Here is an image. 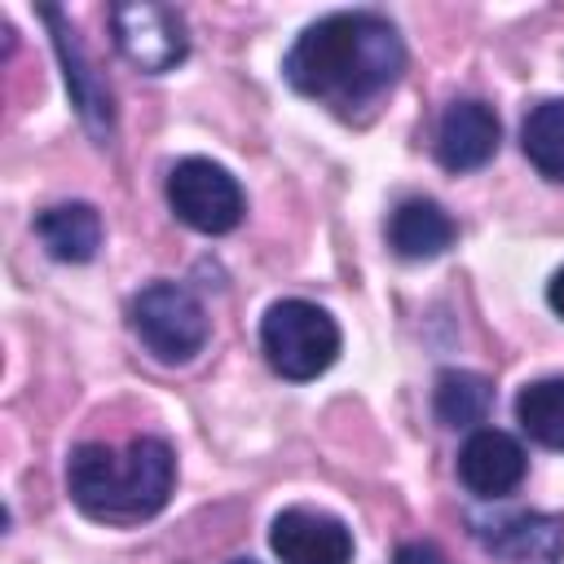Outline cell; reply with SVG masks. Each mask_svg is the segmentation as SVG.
<instances>
[{"instance_id": "6da1fadb", "label": "cell", "mask_w": 564, "mask_h": 564, "mask_svg": "<svg viewBox=\"0 0 564 564\" xmlns=\"http://www.w3.org/2000/svg\"><path fill=\"white\" fill-rule=\"evenodd\" d=\"M286 84L330 110H357L388 93L405 70V44L383 13H326L291 44Z\"/></svg>"}, {"instance_id": "7a4b0ae2", "label": "cell", "mask_w": 564, "mask_h": 564, "mask_svg": "<svg viewBox=\"0 0 564 564\" xmlns=\"http://www.w3.org/2000/svg\"><path fill=\"white\" fill-rule=\"evenodd\" d=\"M176 480V458L167 441L137 436L123 449L110 445H75L66 458V489L75 507L106 524H137L163 511Z\"/></svg>"}, {"instance_id": "3957f363", "label": "cell", "mask_w": 564, "mask_h": 564, "mask_svg": "<svg viewBox=\"0 0 564 564\" xmlns=\"http://www.w3.org/2000/svg\"><path fill=\"white\" fill-rule=\"evenodd\" d=\"M260 348L282 379H317L339 357V326L308 300H278L260 322Z\"/></svg>"}, {"instance_id": "277c9868", "label": "cell", "mask_w": 564, "mask_h": 564, "mask_svg": "<svg viewBox=\"0 0 564 564\" xmlns=\"http://www.w3.org/2000/svg\"><path fill=\"white\" fill-rule=\"evenodd\" d=\"M132 330L159 361H189L207 344V313L181 282H150L132 295Z\"/></svg>"}, {"instance_id": "5b68a950", "label": "cell", "mask_w": 564, "mask_h": 564, "mask_svg": "<svg viewBox=\"0 0 564 564\" xmlns=\"http://www.w3.org/2000/svg\"><path fill=\"white\" fill-rule=\"evenodd\" d=\"M167 203L198 234H229L247 212L242 185L212 159H181L167 172Z\"/></svg>"}, {"instance_id": "8992f818", "label": "cell", "mask_w": 564, "mask_h": 564, "mask_svg": "<svg viewBox=\"0 0 564 564\" xmlns=\"http://www.w3.org/2000/svg\"><path fill=\"white\" fill-rule=\"evenodd\" d=\"M110 31H115L119 53H123L137 70H145V75H163V70L181 66L185 53H189L185 22H181V13L167 9V4H150V0L115 4V9H110Z\"/></svg>"}, {"instance_id": "52a82bcc", "label": "cell", "mask_w": 564, "mask_h": 564, "mask_svg": "<svg viewBox=\"0 0 564 564\" xmlns=\"http://www.w3.org/2000/svg\"><path fill=\"white\" fill-rule=\"evenodd\" d=\"M269 546L282 564H348L352 560L348 524L313 507H286L273 520Z\"/></svg>"}, {"instance_id": "ba28073f", "label": "cell", "mask_w": 564, "mask_h": 564, "mask_svg": "<svg viewBox=\"0 0 564 564\" xmlns=\"http://www.w3.org/2000/svg\"><path fill=\"white\" fill-rule=\"evenodd\" d=\"M529 471V458L516 436L498 427H476L458 449V480L476 498H507Z\"/></svg>"}, {"instance_id": "9c48e42d", "label": "cell", "mask_w": 564, "mask_h": 564, "mask_svg": "<svg viewBox=\"0 0 564 564\" xmlns=\"http://www.w3.org/2000/svg\"><path fill=\"white\" fill-rule=\"evenodd\" d=\"M40 18L53 26V48H57V62H62V75H66V88H70V101L84 119V128L106 141L110 128H115V110H110V88L101 84V75L93 70V62L84 57L75 31L66 26V18L57 9H40Z\"/></svg>"}, {"instance_id": "30bf717a", "label": "cell", "mask_w": 564, "mask_h": 564, "mask_svg": "<svg viewBox=\"0 0 564 564\" xmlns=\"http://www.w3.org/2000/svg\"><path fill=\"white\" fill-rule=\"evenodd\" d=\"M498 137H502V123H498L494 106L471 101V97L454 101L441 115V128H436V159L449 172H476L494 159Z\"/></svg>"}, {"instance_id": "8fae6325", "label": "cell", "mask_w": 564, "mask_h": 564, "mask_svg": "<svg viewBox=\"0 0 564 564\" xmlns=\"http://www.w3.org/2000/svg\"><path fill=\"white\" fill-rule=\"evenodd\" d=\"M489 555L507 564H560L564 560V520L542 511H516L480 529Z\"/></svg>"}, {"instance_id": "7c38bea8", "label": "cell", "mask_w": 564, "mask_h": 564, "mask_svg": "<svg viewBox=\"0 0 564 564\" xmlns=\"http://www.w3.org/2000/svg\"><path fill=\"white\" fill-rule=\"evenodd\" d=\"M454 238H458L454 216L432 198H405L388 216V247L401 260H436L441 251L454 247Z\"/></svg>"}, {"instance_id": "4fadbf2b", "label": "cell", "mask_w": 564, "mask_h": 564, "mask_svg": "<svg viewBox=\"0 0 564 564\" xmlns=\"http://www.w3.org/2000/svg\"><path fill=\"white\" fill-rule=\"evenodd\" d=\"M35 234L53 260L84 264L101 247V216L88 203H57V207H44L35 216Z\"/></svg>"}, {"instance_id": "5bb4252c", "label": "cell", "mask_w": 564, "mask_h": 564, "mask_svg": "<svg viewBox=\"0 0 564 564\" xmlns=\"http://www.w3.org/2000/svg\"><path fill=\"white\" fill-rule=\"evenodd\" d=\"M489 401H494V388L485 375L476 370H441L436 375V388H432V410L445 427H471L489 414Z\"/></svg>"}, {"instance_id": "9a60e30c", "label": "cell", "mask_w": 564, "mask_h": 564, "mask_svg": "<svg viewBox=\"0 0 564 564\" xmlns=\"http://www.w3.org/2000/svg\"><path fill=\"white\" fill-rule=\"evenodd\" d=\"M516 419L538 445L564 449V379L524 383L516 397Z\"/></svg>"}, {"instance_id": "2e32d148", "label": "cell", "mask_w": 564, "mask_h": 564, "mask_svg": "<svg viewBox=\"0 0 564 564\" xmlns=\"http://www.w3.org/2000/svg\"><path fill=\"white\" fill-rule=\"evenodd\" d=\"M520 145L542 176L564 181V101H538L524 115Z\"/></svg>"}, {"instance_id": "e0dca14e", "label": "cell", "mask_w": 564, "mask_h": 564, "mask_svg": "<svg viewBox=\"0 0 564 564\" xmlns=\"http://www.w3.org/2000/svg\"><path fill=\"white\" fill-rule=\"evenodd\" d=\"M392 564H449V560L432 542H405V546H397Z\"/></svg>"}, {"instance_id": "ac0fdd59", "label": "cell", "mask_w": 564, "mask_h": 564, "mask_svg": "<svg viewBox=\"0 0 564 564\" xmlns=\"http://www.w3.org/2000/svg\"><path fill=\"white\" fill-rule=\"evenodd\" d=\"M546 300H551V308L564 317V269L551 278V286H546Z\"/></svg>"}, {"instance_id": "d6986e66", "label": "cell", "mask_w": 564, "mask_h": 564, "mask_svg": "<svg viewBox=\"0 0 564 564\" xmlns=\"http://www.w3.org/2000/svg\"><path fill=\"white\" fill-rule=\"evenodd\" d=\"M229 564H260V560H229Z\"/></svg>"}]
</instances>
